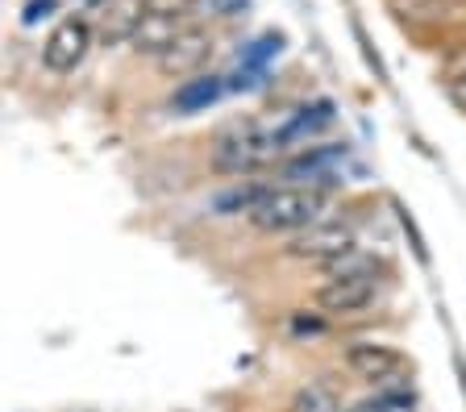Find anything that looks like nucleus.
I'll return each instance as SVG.
<instances>
[{
	"label": "nucleus",
	"mask_w": 466,
	"mask_h": 412,
	"mask_svg": "<svg viewBox=\"0 0 466 412\" xmlns=\"http://www.w3.org/2000/svg\"><path fill=\"white\" fill-rule=\"evenodd\" d=\"M325 205H329V196H325L320 187L283 184V187H271L246 221H250L258 234H300V229L317 226Z\"/></svg>",
	"instance_id": "f257e3e1"
},
{
	"label": "nucleus",
	"mask_w": 466,
	"mask_h": 412,
	"mask_svg": "<svg viewBox=\"0 0 466 412\" xmlns=\"http://www.w3.org/2000/svg\"><path fill=\"white\" fill-rule=\"evenodd\" d=\"M279 155L275 129H262L258 121H238L213 142V167L221 176H250L262 171L271 158Z\"/></svg>",
	"instance_id": "f03ea898"
},
{
	"label": "nucleus",
	"mask_w": 466,
	"mask_h": 412,
	"mask_svg": "<svg viewBox=\"0 0 466 412\" xmlns=\"http://www.w3.org/2000/svg\"><path fill=\"white\" fill-rule=\"evenodd\" d=\"M341 367H346L354 379L370 383V387H404L400 375L408 371V358L391 342L359 337V342H346V350H341Z\"/></svg>",
	"instance_id": "7ed1b4c3"
},
{
	"label": "nucleus",
	"mask_w": 466,
	"mask_h": 412,
	"mask_svg": "<svg viewBox=\"0 0 466 412\" xmlns=\"http://www.w3.org/2000/svg\"><path fill=\"white\" fill-rule=\"evenodd\" d=\"M350 250H359V234H354L350 221H317V226L291 234L288 246H283L288 258L312 263V266H329V263H338L341 255H350Z\"/></svg>",
	"instance_id": "20e7f679"
},
{
	"label": "nucleus",
	"mask_w": 466,
	"mask_h": 412,
	"mask_svg": "<svg viewBox=\"0 0 466 412\" xmlns=\"http://www.w3.org/2000/svg\"><path fill=\"white\" fill-rule=\"evenodd\" d=\"M379 287H383L379 271L329 275L325 284H317L312 305H317L320 313H329V317H359V313H367V308L379 300Z\"/></svg>",
	"instance_id": "39448f33"
},
{
	"label": "nucleus",
	"mask_w": 466,
	"mask_h": 412,
	"mask_svg": "<svg viewBox=\"0 0 466 412\" xmlns=\"http://www.w3.org/2000/svg\"><path fill=\"white\" fill-rule=\"evenodd\" d=\"M87 46H92V25H87L84 17L58 21L55 34H50L46 46H42V67L55 71V75H67V71H76L79 63H84Z\"/></svg>",
	"instance_id": "423d86ee"
},
{
	"label": "nucleus",
	"mask_w": 466,
	"mask_h": 412,
	"mask_svg": "<svg viewBox=\"0 0 466 412\" xmlns=\"http://www.w3.org/2000/svg\"><path fill=\"white\" fill-rule=\"evenodd\" d=\"M184 30H187V25H184V17H179V13H155V9H146L129 42H134L137 55L163 59V55L175 46V38H179Z\"/></svg>",
	"instance_id": "0eeeda50"
},
{
	"label": "nucleus",
	"mask_w": 466,
	"mask_h": 412,
	"mask_svg": "<svg viewBox=\"0 0 466 412\" xmlns=\"http://www.w3.org/2000/svg\"><path fill=\"white\" fill-rule=\"evenodd\" d=\"M208 55H213V38H208L204 30H196V25H187V30L175 38V46L155 63H158L163 75L184 79V75H192V71H200L204 63H208Z\"/></svg>",
	"instance_id": "6e6552de"
},
{
	"label": "nucleus",
	"mask_w": 466,
	"mask_h": 412,
	"mask_svg": "<svg viewBox=\"0 0 466 412\" xmlns=\"http://www.w3.org/2000/svg\"><path fill=\"white\" fill-rule=\"evenodd\" d=\"M229 88L221 75H204V79H187L184 88H175L171 96V108L175 113H200V108H208L213 100H221V92Z\"/></svg>",
	"instance_id": "1a4fd4ad"
},
{
	"label": "nucleus",
	"mask_w": 466,
	"mask_h": 412,
	"mask_svg": "<svg viewBox=\"0 0 466 412\" xmlns=\"http://www.w3.org/2000/svg\"><path fill=\"white\" fill-rule=\"evenodd\" d=\"M329 121H333V105H329V100H317L312 108H300V113H296V117H291L283 129H275V142H279V150H288L291 142H300V137L317 134V129L329 126Z\"/></svg>",
	"instance_id": "9d476101"
},
{
	"label": "nucleus",
	"mask_w": 466,
	"mask_h": 412,
	"mask_svg": "<svg viewBox=\"0 0 466 412\" xmlns=\"http://www.w3.org/2000/svg\"><path fill=\"white\" fill-rule=\"evenodd\" d=\"M267 192H271L267 184H233V187H225L221 196L213 200V208L221 216H233V213H246V216H250L254 208L262 205V196H267Z\"/></svg>",
	"instance_id": "9b49d317"
},
{
	"label": "nucleus",
	"mask_w": 466,
	"mask_h": 412,
	"mask_svg": "<svg viewBox=\"0 0 466 412\" xmlns=\"http://www.w3.org/2000/svg\"><path fill=\"white\" fill-rule=\"evenodd\" d=\"M291 412H346V408H341V396L333 392L329 383L309 379L304 387H296V396H291Z\"/></svg>",
	"instance_id": "f8f14e48"
},
{
	"label": "nucleus",
	"mask_w": 466,
	"mask_h": 412,
	"mask_svg": "<svg viewBox=\"0 0 466 412\" xmlns=\"http://www.w3.org/2000/svg\"><path fill=\"white\" fill-rule=\"evenodd\" d=\"M412 408H417V400H412L408 387H379V396L359 400L354 408H346V412H412Z\"/></svg>",
	"instance_id": "ddd939ff"
},
{
	"label": "nucleus",
	"mask_w": 466,
	"mask_h": 412,
	"mask_svg": "<svg viewBox=\"0 0 466 412\" xmlns=\"http://www.w3.org/2000/svg\"><path fill=\"white\" fill-rule=\"evenodd\" d=\"M279 50H283V38H279V34H262V38L242 55V71H262V63L275 59Z\"/></svg>",
	"instance_id": "4468645a"
},
{
	"label": "nucleus",
	"mask_w": 466,
	"mask_h": 412,
	"mask_svg": "<svg viewBox=\"0 0 466 412\" xmlns=\"http://www.w3.org/2000/svg\"><path fill=\"white\" fill-rule=\"evenodd\" d=\"M142 5L146 9H155V13H179V17H184L196 0H142Z\"/></svg>",
	"instance_id": "2eb2a0df"
},
{
	"label": "nucleus",
	"mask_w": 466,
	"mask_h": 412,
	"mask_svg": "<svg viewBox=\"0 0 466 412\" xmlns=\"http://www.w3.org/2000/svg\"><path fill=\"white\" fill-rule=\"evenodd\" d=\"M446 96L466 113V75H450V79H446Z\"/></svg>",
	"instance_id": "dca6fc26"
},
{
	"label": "nucleus",
	"mask_w": 466,
	"mask_h": 412,
	"mask_svg": "<svg viewBox=\"0 0 466 412\" xmlns=\"http://www.w3.org/2000/svg\"><path fill=\"white\" fill-rule=\"evenodd\" d=\"M208 9H213L217 17H233V13L246 9V0H208Z\"/></svg>",
	"instance_id": "f3484780"
}]
</instances>
